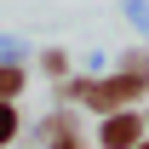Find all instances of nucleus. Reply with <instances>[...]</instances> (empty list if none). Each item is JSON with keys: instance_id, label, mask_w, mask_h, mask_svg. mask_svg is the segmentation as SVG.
Instances as JSON below:
<instances>
[{"instance_id": "nucleus-3", "label": "nucleus", "mask_w": 149, "mask_h": 149, "mask_svg": "<svg viewBox=\"0 0 149 149\" xmlns=\"http://www.w3.org/2000/svg\"><path fill=\"white\" fill-rule=\"evenodd\" d=\"M17 86H23V74H17V69H0V97H12Z\"/></svg>"}, {"instance_id": "nucleus-6", "label": "nucleus", "mask_w": 149, "mask_h": 149, "mask_svg": "<svg viewBox=\"0 0 149 149\" xmlns=\"http://www.w3.org/2000/svg\"><path fill=\"white\" fill-rule=\"evenodd\" d=\"M138 149H149V143H138Z\"/></svg>"}, {"instance_id": "nucleus-1", "label": "nucleus", "mask_w": 149, "mask_h": 149, "mask_svg": "<svg viewBox=\"0 0 149 149\" xmlns=\"http://www.w3.org/2000/svg\"><path fill=\"white\" fill-rule=\"evenodd\" d=\"M138 92H143L138 74H115V80H103V86H86V103H92V109H120V103H132Z\"/></svg>"}, {"instance_id": "nucleus-5", "label": "nucleus", "mask_w": 149, "mask_h": 149, "mask_svg": "<svg viewBox=\"0 0 149 149\" xmlns=\"http://www.w3.org/2000/svg\"><path fill=\"white\" fill-rule=\"evenodd\" d=\"M57 149H80V143H74V138H69V132H63V138H57Z\"/></svg>"}, {"instance_id": "nucleus-4", "label": "nucleus", "mask_w": 149, "mask_h": 149, "mask_svg": "<svg viewBox=\"0 0 149 149\" xmlns=\"http://www.w3.org/2000/svg\"><path fill=\"white\" fill-rule=\"evenodd\" d=\"M12 132H17V115H12V109H6V103H0V143H6Z\"/></svg>"}, {"instance_id": "nucleus-2", "label": "nucleus", "mask_w": 149, "mask_h": 149, "mask_svg": "<svg viewBox=\"0 0 149 149\" xmlns=\"http://www.w3.org/2000/svg\"><path fill=\"white\" fill-rule=\"evenodd\" d=\"M103 149H138V115H109L103 120Z\"/></svg>"}]
</instances>
